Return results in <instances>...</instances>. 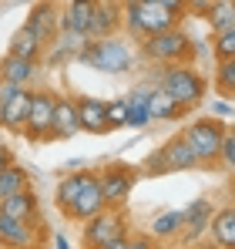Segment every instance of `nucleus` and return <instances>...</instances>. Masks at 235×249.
<instances>
[{"label": "nucleus", "mask_w": 235, "mask_h": 249, "mask_svg": "<svg viewBox=\"0 0 235 249\" xmlns=\"http://www.w3.org/2000/svg\"><path fill=\"white\" fill-rule=\"evenodd\" d=\"M185 14V3L178 0H131L121 3V27H128L134 37H155L171 27H178Z\"/></svg>", "instance_id": "1"}, {"label": "nucleus", "mask_w": 235, "mask_h": 249, "mask_svg": "<svg viewBox=\"0 0 235 249\" xmlns=\"http://www.w3.org/2000/svg\"><path fill=\"white\" fill-rule=\"evenodd\" d=\"M141 54L148 61H161V64H171V68H192L195 41L185 34V27H171L165 34L145 37L141 41Z\"/></svg>", "instance_id": "2"}, {"label": "nucleus", "mask_w": 235, "mask_h": 249, "mask_svg": "<svg viewBox=\"0 0 235 249\" xmlns=\"http://www.w3.org/2000/svg\"><path fill=\"white\" fill-rule=\"evenodd\" d=\"M158 91L168 94L182 111H192L198 101L205 98V78L198 74L195 68H165Z\"/></svg>", "instance_id": "3"}, {"label": "nucleus", "mask_w": 235, "mask_h": 249, "mask_svg": "<svg viewBox=\"0 0 235 249\" xmlns=\"http://www.w3.org/2000/svg\"><path fill=\"white\" fill-rule=\"evenodd\" d=\"M121 236H128V215L124 209H104L81 229V249H108Z\"/></svg>", "instance_id": "4"}, {"label": "nucleus", "mask_w": 235, "mask_h": 249, "mask_svg": "<svg viewBox=\"0 0 235 249\" xmlns=\"http://www.w3.org/2000/svg\"><path fill=\"white\" fill-rule=\"evenodd\" d=\"M138 175H141L138 168L124 165V162H115V165H104L101 172H94L104 209H124L131 189H134V182H138Z\"/></svg>", "instance_id": "5"}, {"label": "nucleus", "mask_w": 235, "mask_h": 249, "mask_svg": "<svg viewBox=\"0 0 235 249\" xmlns=\"http://www.w3.org/2000/svg\"><path fill=\"white\" fill-rule=\"evenodd\" d=\"M225 135H229V128H225L222 122H215V118H198V122H192L185 131H182V138H185L188 148L195 152L198 165L218 162V148H222Z\"/></svg>", "instance_id": "6"}, {"label": "nucleus", "mask_w": 235, "mask_h": 249, "mask_svg": "<svg viewBox=\"0 0 235 249\" xmlns=\"http://www.w3.org/2000/svg\"><path fill=\"white\" fill-rule=\"evenodd\" d=\"M78 61H84L87 68H94V71H104V74H124V71H131V61H134V54H131V47L124 41H94L87 44L84 51H81Z\"/></svg>", "instance_id": "7"}, {"label": "nucleus", "mask_w": 235, "mask_h": 249, "mask_svg": "<svg viewBox=\"0 0 235 249\" xmlns=\"http://www.w3.org/2000/svg\"><path fill=\"white\" fill-rule=\"evenodd\" d=\"M195 165H198L195 152L188 148V142H185L182 135H175V138H168L158 152H151L138 172H148V175H168V172H185V168H195Z\"/></svg>", "instance_id": "8"}, {"label": "nucleus", "mask_w": 235, "mask_h": 249, "mask_svg": "<svg viewBox=\"0 0 235 249\" xmlns=\"http://www.w3.org/2000/svg\"><path fill=\"white\" fill-rule=\"evenodd\" d=\"M54 105H57V91H31V111H27V122H24V135L31 142H47L50 138Z\"/></svg>", "instance_id": "9"}, {"label": "nucleus", "mask_w": 235, "mask_h": 249, "mask_svg": "<svg viewBox=\"0 0 235 249\" xmlns=\"http://www.w3.org/2000/svg\"><path fill=\"white\" fill-rule=\"evenodd\" d=\"M118 31H121V3H111V0L94 3L91 20H87V31H84V41L87 44L111 41V37H118Z\"/></svg>", "instance_id": "10"}, {"label": "nucleus", "mask_w": 235, "mask_h": 249, "mask_svg": "<svg viewBox=\"0 0 235 249\" xmlns=\"http://www.w3.org/2000/svg\"><path fill=\"white\" fill-rule=\"evenodd\" d=\"M0 246L3 249H40L44 236H40L37 222H17V219H3L0 215Z\"/></svg>", "instance_id": "11"}, {"label": "nucleus", "mask_w": 235, "mask_h": 249, "mask_svg": "<svg viewBox=\"0 0 235 249\" xmlns=\"http://www.w3.org/2000/svg\"><path fill=\"white\" fill-rule=\"evenodd\" d=\"M57 20H61V10H57L54 3H34V10H31V17H27L24 27H27L40 41V47H44V44L57 41Z\"/></svg>", "instance_id": "12"}, {"label": "nucleus", "mask_w": 235, "mask_h": 249, "mask_svg": "<svg viewBox=\"0 0 235 249\" xmlns=\"http://www.w3.org/2000/svg\"><path fill=\"white\" fill-rule=\"evenodd\" d=\"M78 131H81V124H78V98H71V94H57L50 138H74Z\"/></svg>", "instance_id": "13"}, {"label": "nucleus", "mask_w": 235, "mask_h": 249, "mask_svg": "<svg viewBox=\"0 0 235 249\" xmlns=\"http://www.w3.org/2000/svg\"><path fill=\"white\" fill-rule=\"evenodd\" d=\"M212 215H215V209H212L208 199H195L192 206L182 212V236H185V243H195L198 236H205V232H208Z\"/></svg>", "instance_id": "14"}, {"label": "nucleus", "mask_w": 235, "mask_h": 249, "mask_svg": "<svg viewBox=\"0 0 235 249\" xmlns=\"http://www.w3.org/2000/svg\"><path fill=\"white\" fill-rule=\"evenodd\" d=\"M98 212H104V202H101V192H98V178L91 175V178L84 182L81 196L74 199V206L67 209L64 215H67V219H74V222H87V219H94Z\"/></svg>", "instance_id": "15"}, {"label": "nucleus", "mask_w": 235, "mask_h": 249, "mask_svg": "<svg viewBox=\"0 0 235 249\" xmlns=\"http://www.w3.org/2000/svg\"><path fill=\"white\" fill-rule=\"evenodd\" d=\"M37 196L31 189L17 192V196H7L0 199V215L3 219H17V222H37Z\"/></svg>", "instance_id": "16"}, {"label": "nucleus", "mask_w": 235, "mask_h": 249, "mask_svg": "<svg viewBox=\"0 0 235 249\" xmlns=\"http://www.w3.org/2000/svg\"><path fill=\"white\" fill-rule=\"evenodd\" d=\"M104 105L101 98H91V94H81L78 98V124L81 131H91V135H104L108 124H104Z\"/></svg>", "instance_id": "17"}, {"label": "nucleus", "mask_w": 235, "mask_h": 249, "mask_svg": "<svg viewBox=\"0 0 235 249\" xmlns=\"http://www.w3.org/2000/svg\"><path fill=\"white\" fill-rule=\"evenodd\" d=\"M37 64L34 61H24V57H14V54H3L0 57V84H10V88H27L34 78Z\"/></svg>", "instance_id": "18"}, {"label": "nucleus", "mask_w": 235, "mask_h": 249, "mask_svg": "<svg viewBox=\"0 0 235 249\" xmlns=\"http://www.w3.org/2000/svg\"><path fill=\"white\" fill-rule=\"evenodd\" d=\"M208 243L218 249H235V209L225 206L218 209L215 215H212V222H208Z\"/></svg>", "instance_id": "19"}, {"label": "nucleus", "mask_w": 235, "mask_h": 249, "mask_svg": "<svg viewBox=\"0 0 235 249\" xmlns=\"http://www.w3.org/2000/svg\"><path fill=\"white\" fill-rule=\"evenodd\" d=\"M27 111H31V88L17 91V94H14L10 101H3V111H0V128H10V131H24Z\"/></svg>", "instance_id": "20"}, {"label": "nucleus", "mask_w": 235, "mask_h": 249, "mask_svg": "<svg viewBox=\"0 0 235 249\" xmlns=\"http://www.w3.org/2000/svg\"><path fill=\"white\" fill-rule=\"evenodd\" d=\"M91 10H94V3H87V0H74V3H67L64 14H61V27H64V34H78V37H84L87 20H91Z\"/></svg>", "instance_id": "21"}, {"label": "nucleus", "mask_w": 235, "mask_h": 249, "mask_svg": "<svg viewBox=\"0 0 235 249\" xmlns=\"http://www.w3.org/2000/svg\"><path fill=\"white\" fill-rule=\"evenodd\" d=\"M94 172H78V175H64L61 178V185H57V192H54V202L61 212H67V209L74 206V199L81 196V189H84V182L91 178Z\"/></svg>", "instance_id": "22"}, {"label": "nucleus", "mask_w": 235, "mask_h": 249, "mask_svg": "<svg viewBox=\"0 0 235 249\" xmlns=\"http://www.w3.org/2000/svg\"><path fill=\"white\" fill-rule=\"evenodd\" d=\"M148 118H151V122H155V118L158 122H175V118H185V111H182L168 94H161L155 88V91L148 94Z\"/></svg>", "instance_id": "23"}, {"label": "nucleus", "mask_w": 235, "mask_h": 249, "mask_svg": "<svg viewBox=\"0 0 235 249\" xmlns=\"http://www.w3.org/2000/svg\"><path fill=\"white\" fill-rule=\"evenodd\" d=\"M24 189H31V175H27V168L24 165H7L0 172V199H7V196H17V192H24Z\"/></svg>", "instance_id": "24"}, {"label": "nucleus", "mask_w": 235, "mask_h": 249, "mask_svg": "<svg viewBox=\"0 0 235 249\" xmlns=\"http://www.w3.org/2000/svg\"><path fill=\"white\" fill-rule=\"evenodd\" d=\"M148 88H134L131 91V98H124V105H128V124L131 128H145V124L151 122L148 118Z\"/></svg>", "instance_id": "25"}, {"label": "nucleus", "mask_w": 235, "mask_h": 249, "mask_svg": "<svg viewBox=\"0 0 235 249\" xmlns=\"http://www.w3.org/2000/svg\"><path fill=\"white\" fill-rule=\"evenodd\" d=\"M40 51H44L40 41L27 31V27H20V31L10 37V51H7V54H14V57H24V61H34V64H37Z\"/></svg>", "instance_id": "26"}, {"label": "nucleus", "mask_w": 235, "mask_h": 249, "mask_svg": "<svg viewBox=\"0 0 235 249\" xmlns=\"http://www.w3.org/2000/svg\"><path fill=\"white\" fill-rule=\"evenodd\" d=\"M50 47H54V51H50V64H61V61H67V57H81V51L87 47V41L78 37V34H61Z\"/></svg>", "instance_id": "27"}, {"label": "nucleus", "mask_w": 235, "mask_h": 249, "mask_svg": "<svg viewBox=\"0 0 235 249\" xmlns=\"http://www.w3.org/2000/svg\"><path fill=\"white\" fill-rule=\"evenodd\" d=\"M151 239H175V236H182V212H161L155 215V222H151V232H148Z\"/></svg>", "instance_id": "28"}, {"label": "nucleus", "mask_w": 235, "mask_h": 249, "mask_svg": "<svg viewBox=\"0 0 235 249\" xmlns=\"http://www.w3.org/2000/svg\"><path fill=\"white\" fill-rule=\"evenodd\" d=\"M208 20H212V37L215 34H225V31H235V3H229V0L212 3Z\"/></svg>", "instance_id": "29"}, {"label": "nucleus", "mask_w": 235, "mask_h": 249, "mask_svg": "<svg viewBox=\"0 0 235 249\" xmlns=\"http://www.w3.org/2000/svg\"><path fill=\"white\" fill-rule=\"evenodd\" d=\"M215 88H218V94H225V101L235 94V61H218V68H215Z\"/></svg>", "instance_id": "30"}, {"label": "nucleus", "mask_w": 235, "mask_h": 249, "mask_svg": "<svg viewBox=\"0 0 235 249\" xmlns=\"http://www.w3.org/2000/svg\"><path fill=\"white\" fill-rule=\"evenodd\" d=\"M104 124H108V131H115V128H124V124H128V105H124V98L104 105Z\"/></svg>", "instance_id": "31"}, {"label": "nucleus", "mask_w": 235, "mask_h": 249, "mask_svg": "<svg viewBox=\"0 0 235 249\" xmlns=\"http://www.w3.org/2000/svg\"><path fill=\"white\" fill-rule=\"evenodd\" d=\"M212 54H215L218 61H235V31L215 34V37H212Z\"/></svg>", "instance_id": "32"}, {"label": "nucleus", "mask_w": 235, "mask_h": 249, "mask_svg": "<svg viewBox=\"0 0 235 249\" xmlns=\"http://www.w3.org/2000/svg\"><path fill=\"white\" fill-rule=\"evenodd\" d=\"M218 159L232 168V162H235V135H232V131L225 135V142H222V148H218Z\"/></svg>", "instance_id": "33"}, {"label": "nucleus", "mask_w": 235, "mask_h": 249, "mask_svg": "<svg viewBox=\"0 0 235 249\" xmlns=\"http://www.w3.org/2000/svg\"><path fill=\"white\" fill-rule=\"evenodd\" d=\"M128 249H161V243H158V239H151L148 232H138V236H131Z\"/></svg>", "instance_id": "34"}, {"label": "nucleus", "mask_w": 235, "mask_h": 249, "mask_svg": "<svg viewBox=\"0 0 235 249\" xmlns=\"http://www.w3.org/2000/svg\"><path fill=\"white\" fill-rule=\"evenodd\" d=\"M229 115H232V105H229V101H215L208 118H215V122H218V118H229Z\"/></svg>", "instance_id": "35"}, {"label": "nucleus", "mask_w": 235, "mask_h": 249, "mask_svg": "<svg viewBox=\"0 0 235 249\" xmlns=\"http://www.w3.org/2000/svg\"><path fill=\"white\" fill-rule=\"evenodd\" d=\"M7 165H14V155H10V148H7V145L0 142V172H3Z\"/></svg>", "instance_id": "36"}, {"label": "nucleus", "mask_w": 235, "mask_h": 249, "mask_svg": "<svg viewBox=\"0 0 235 249\" xmlns=\"http://www.w3.org/2000/svg\"><path fill=\"white\" fill-rule=\"evenodd\" d=\"M128 243H131V236H121V239H118V243H111L108 249H128Z\"/></svg>", "instance_id": "37"}, {"label": "nucleus", "mask_w": 235, "mask_h": 249, "mask_svg": "<svg viewBox=\"0 0 235 249\" xmlns=\"http://www.w3.org/2000/svg\"><path fill=\"white\" fill-rule=\"evenodd\" d=\"M54 246H57V249H71V243H67L64 236H54Z\"/></svg>", "instance_id": "38"}, {"label": "nucleus", "mask_w": 235, "mask_h": 249, "mask_svg": "<svg viewBox=\"0 0 235 249\" xmlns=\"http://www.w3.org/2000/svg\"><path fill=\"white\" fill-rule=\"evenodd\" d=\"M188 249H218V246H212V243H198V246H188Z\"/></svg>", "instance_id": "39"}, {"label": "nucleus", "mask_w": 235, "mask_h": 249, "mask_svg": "<svg viewBox=\"0 0 235 249\" xmlns=\"http://www.w3.org/2000/svg\"><path fill=\"white\" fill-rule=\"evenodd\" d=\"M175 249H188V246H175Z\"/></svg>", "instance_id": "40"}, {"label": "nucleus", "mask_w": 235, "mask_h": 249, "mask_svg": "<svg viewBox=\"0 0 235 249\" xmlns=\"http://www.w3.org/2000/svg\"><path fill=\"white\" fill-rule=\"evenodd\" d=\"M0 111H3V101H0Z\"/></svg>", "instance_id": "41"}, {"label": "nucleus", "mask_w": 235, "mask_h": 249, "mask_svg": "<svg viewBox=\"0 0 235 249\" xmlns=\"http://www.w3.org/2000/svg\"><path fill=\"white\" fill-rule=\"evenodd\" d=\"M0 249H3V246H0Z\"/></svg>", "instance_id": "42"}]
</instances>
